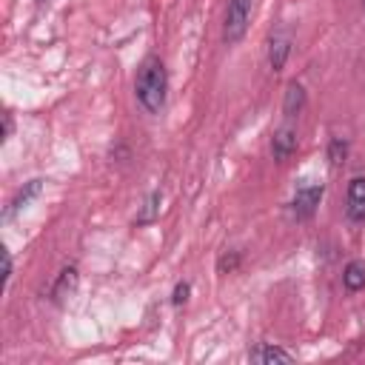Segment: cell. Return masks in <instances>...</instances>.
<instances>
[{"mask_svg": "<svg viewBox=\"0 0 365 365\" xmlns=\"http://www.w3.org/2000/svg\"><path fill=\"white\" fill-rule=\"evenodd\" d=\"M165 91H168V71H165V66H163V60L157 54H148L140 63L137 80H134L137 103L148 114H160L163 106H165Z\"/></svg>", "mask_w": 365, "mask_h": 365, "instance_id": "cell-1", "label": "cell"}, {"mask_svg": "<svg viewBox=\"0 0 365 365\" xmlns=\"http://www.w3.org/2000/svg\"><path fill=\"white\" fill-rule=\"evenodd\" d=\"M251 0H228L225 6V20H222V40L228 46L240 43L245 37L248 20H251Z\"/></svg>", "mask_w": 365, "mask_h": 365, "instance_id": "cell-2", "label": "cell"}, {"mask_svg": "<svg viewBox=\"0 0 365 365\" xmlns=\"http://www.w3.org/2000/svg\"><path fill=\"white\" fill-rule=\"evenodd\" d=\"M322 194H325V185L322 182H305V185H299L294 191V200H291V217L294 220H311L314 211L322 202Z\"/></svg>", "mask_w": 365, "mask_h": 365, "instance_id": "cell-3", "label": "cell"}, {"mask_svg": "<svg viewBox=\"0 0 365 365\" xmlns=\"http://www.w3.org/2000/svg\"><path fill=\"white\" fill-rule=\"evenodd\" d=\"M297 148H299V134H297V128H294L291 123L279 125V128L274 131V137H271V154H274V160H277V163H285Z\"/></svg>", "mask_w": 365, "mask_h": 365, "instance_id": "cell-4", "label": "cell"}, {"mask_svg": "<svg viewBox=\"0 0 365 365\" xmlns=\"http://www.w3.org/2000/svg\"><path fill=\"white\" fill-rule=\"evenodd\" d=\"M345 214H348V220L356 222V225L365 222V177H354V180L348 182Z\"/></svg>", "mask_w": 365, "mask_h": 365, "instance_id": "cell-5", "label": "cell"}, {"mask_svg": "<svg viewBox=\"0 0 365 365\" xmlns=\"http://www.w3.org/2000/svg\"><path fill=\"white\" fill-rule=\"evenodd\" d=\"M288 54H291V37H288V31H274L271 40H268V66L274 71H282Z\"/></svg>", "mask_w": 365, "mask_h": 365, "instance_id": "cell-6", "label": "cell"}, {"mask_svg": "<svg viewBox=\"0 0 365 365\" xmlns=\"http://www.w3.org/2000/svg\"><path fill=\"white\" fill-rule=\"evenodd\" d=\"M77 282H80V274H77V268L74 265H68V268H63L60 274H57V279H54V285H51V299L57 302V305H63L74 291H77Z\"/></svg>", "mask_w": 365, "mask_h": 365, "instance_id": "cell-7", "label": "cell"}, {"mask_svg": "<svg viewBox=\"0 0 365 365\" xmlns=\"http://www.w3.org/2000/svg\"><path fill=\"white\" fill-rule=\"evenodd\" d=\"M305 100H308L305 86H302L299 80H291V83L285 86V94H282V114H285L288 120H294V117L305 108Z\"/></svg>", "mask_w": 365, "mask_h": 365, "instance_id": "cell-8", "label": "cell"}, {"mask_svg": "<svg viewBox=\"0 0 365 365\" xmlns=\"http://www.w3.org/2000/svg\"><path fill=\"white\" fill-rule=\"evenodd\" d=\"M40 191H43V180L37 177V180H29L17 194H14V200L9 202V211H6V217H11V214H17V211H23L34 197H40Z\"/></svg>", "mask_w": 365, "mask_h": 365, "instance_id": "cell-9", "label": "cell"}, {"mask_svg": "<svg viewBox=\"0 0 365 365\" xmlns=\"http://www.w3.org/2000/svg\"><path fill=\"white\" fill-rule=\"evenodd\" d=\"M342 285H345V291H351V294H356V291L365 288V262H362V259H351V262L342 268Z\"/></svg>", "mask_w": 365, "mask_h": 365, "instance_id": "cell-10", "label": "cell"}, {"mask_svg": "<svg viewBox=\"0 0 365 365\" xmlns=\"http://www.w3.org/2000/svg\"><path fill=\"white\" fill-rule=\"evenodd\" d=\"M254 362H291L294 359V354H288V351H282V348H277V345H257L251 354H248Z\"/></svg>", "mask_w": 365, "mask_h": 365, "instance_id": "cell-11", "label": "cell"}, {"mask_svg": "<svg viewBox=\"0 0 365 365\" xmlns=\"http://www.w3.org/2000/svg\"><path fill=\"white\" fill-rule=\"evenodd\" d=\"M160 202H163V194H160V191H151V194L145 197L140 214H137V225H148V222H154V220L160 217Z\"/></svg>", "mask_w": 365, "mask_h": 365, "instance_id": "cell-12", "label": "cell"}, {"mask_svg": "<svg viewBox=\"0 0 365 365\" xmlns=\"http://www.w3.org/2000/svg\"><path fill=\"white\" fill-rule=\"evenodd\" d=\"M328 160H331L334 168H339V165L348 160V143H345L342 137H334V140L328 143Z\"/></svg>", "mask_w": 365, "mask_h": 365, "instance_id": "cell-13", "label": "cell"}, {"mask_svg": "<svg viewBox=\"0 0 365 365\" xmlns=\"http://www.w3.org/2000/svg\"><path fill=\"white\" fill-rule=\"evenodd\" d=\"M188 294H191V282H177L174 285V294H171V302L180 308V305L188 302Z\"/></svg>", "mask_w": 365, "mask_h": 365, "instance_id": "cell-14", "label": "cell"}, {"mask_svg": "<svg viewBox=\"0 0 365 365\" xmlns=\"http://www.w3.org/2000/svg\"><path fill=\"white\" fill-rule=\"evenodd\" d=\"M9 279H11V254L3 251V282L9 285Z\"/></svg>", "mask_w": 365, "mask_h": 365, "instance_id": "cell-15", "label": "cell"}, {"mask_svg": "<svg viewBox=\"0 0 365 365\" xmlns=\"http://www.w3.org/2000/svg\"><path fill=\"white\" fill-rule=\"evenodd\" d=\"M11 125H14V123H11V114L6 111V114H3V140H9V134H11Z\"/></svg>", "mask_w": 365, "mask_h": 365, "instance_id": "cell-16", "label": "cell"}, {"mask_svg": "<svg viewBox=\"0 0 365 365\" xmlns=\"http://www.w3.org/2000/svg\"><path fill=\"white\" fill-rule=\"evenodd\" d=\"M362 9H365V0H362Z\"/></svg>", "mask_w": 365, "mask_h": 365, "instance_id": "cell-17", "label": "cell"}]
</instances>
